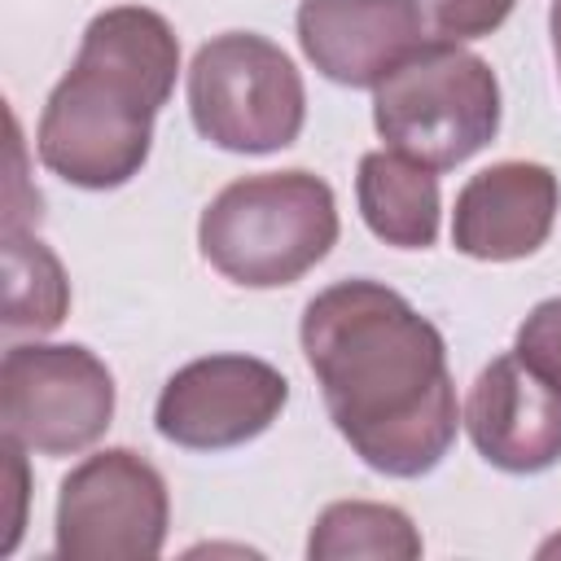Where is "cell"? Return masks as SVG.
Listing matches in <instances>:
<instances>
[{
    "mask_svg": "<svg viewBox=\"0 0 561 561\" xmlns=\"http://www.w3.org/2000/svg\"><path fill=\"white\" fill-rule=\"evenodd\" d=\"M355 202L368 232L399 250H425L438 237V175L394 149H373L359 158Z\"/></svg>",
    "mask_w": 561,
    "mask_h": 561,
    "instance_id": "12",
    "label": "cell"
},
{
    "mask_svg": "<svg viewBox=\"0 0 561 561\" xmlns=\"http://www.w3.org/2000/svg\"><path fill=\"white\" fill-rule=\"evenodd\" d=\"M513 351L552 386H561V298H543L530 307V316L517 324Z\"/></svg>",
    "mask_w": 561,
    "mask_h": 561,
    "instance_id": "16",
    "label": "cell"
},
{
    "mask_svg": "<svg viewBox=\"0 0 561 561\" xmlns=\"http://www.w3.org/2000/svg\"><path fill=\"white\" fill-rule=\"evenodd\" d=\"M465 430L500 473H543L561 460V386L517 351L495 355L469 390Z\"/></svg>",
    "mask_w": 561,
    "mask_h": 561,
    "instance_id": "9",
    "label": "cell"
},
{
    "mask_svg": "<svg viewBox=\"0 0 561 561\" xmlns=\"http://www.w3.org/2000/svg\"><path fill=\"white\" fill-rule=\"evenodd\" d=\"M548 31H552V57H557V70H561V0H552V13H548Z\"/></svg>",
    "mask_w": 561,
    "mask_h": 561,
    "instance_id": "17",
    "label": "cell"
},
{
    "mask_svg": "<svg viewBox=\"0 0 561 561\" xmlns=\"http://www.w3.org/2000/svg\"><path fill=\"white\" fill-rule=\"evenodd\" d=\"M298 44L342 88H377L425 44L421 0H302Z\"/></svg>",
    "mask_w": 561,
    "mask_h": 561,
    "instance_id": "10",
    "label": "cell"
},
{
    "mask_svg": "<svg viewBox=\"0 0 561 561\" xmlns=\"http://www.w3.org/2000/svg\"><path fill=\"white\" fill-rule=\"evenodd\" d=\"M421 530L412 517L394 504L373 500H337L329 504L307 539L311 561H342V557H386V561H412L421 557Z\"/></svg>",
    "mask_w": 561,
    "mask_h": 561,
    "instance_id": "14",
    "label": "cell"
},
{
    "mask_svg": "<svg viewBox=\"0 0 561 561\" xmlns=\"http://www.w3.org/2000/svg\"><path fill=\"white\" fill-rule=\"evenodd\" d=\"M289 403L280 368L254 355H206L175 368L158 394L153 430L184 451H228L259 438Z\"/></svg>",
    "mask_w": 561,
    "mask_h": 561,
    "instance_id": "8",
    "label": "cell"
},
{
    "mask_svg": "<svg viewBox=\"0 0 561 561\" xmlns=\"http://www.w3.org/2000/svg\"><path fill=\"white\" fill-rule=\"evenodd\" d=\"M517 0H421L425 22L434 26L438 39H482L504 26Z\"/></svg>",
    "mask_w": 561,
    "mask_h": 561,
    "instance_id": "15",
    "label": "cell"
},
{
    "mask_svg": "<svg viewBox=\"0 0 561 561\" xmlns=\"http://www.w3.org/2000/svg\"><path fill=\"white\" fill-rule=\"evenodd\" d=\"M337 241L333 188L311 171H263L210 197L197 224L206 263L245 289H280L307 276Z\"/></svg>",
    "mask_w": 561,
    "mask_h": 561,
    "instance_id": "3",
    "label": "cell"
},
{
    "mask_svg": "<svg viewBox=\"0 0 561 561\" xmlns=\"http://www.w3.org/2000/svg\"><path fill=\"white\" fill-rule=\"evenodd\" d=\"M302 355L351 451L386 478H421L456 443L460 408L443 333L390 285L351 276L302 307Z\"/></svg>",
    "mask_w": 561,
    "mask_h": 561,
    "instance_id": "1",
    "label": "cell"
},
{
    "mask_svg": "<svg viewBox=\"0 0 561 561\" xmlns=\"http://www.w3.org/2000/svg\"><path fill=\"white\" fill-rule=\"evenodd\" d=\"M180 75V39L171 22L140 4H114L83 31L75 66L44 101L35 149L39 162L88 193H105L140 175L153 118L171 101Z\"/></svg>",
    "mask_w": 561,
    "mask_h": 561,
    "instance_id": "2",
    "label": "cell"
},
{
    "mask_svg": "<svg viewBox=\"0 0 561 561\" xmlns=\"http://www.w3.org/2000/svg\"><path fill=\"white\" fill-rule=\"evenodd\" d=\"M188 114L202 140L228 153H276L307 123V88L280 44L228 31L193 53Z\"/></svg>",
    "mask_w": 561,
    "mask_h": 561,
    "instance_id": "5",
    "label": "cell"
},
{
    "mask_svg": "<svg viewBox=\"0 0 561 561\" xmlns=\"http://www.w3.org/2000/svg\"><path fill=\"white\" fill-rule=\"evenodd\" d=\"M0 421L35 456H75L114 421V377L79 342H26L0 359Z\"/></svg>",
    "mask_w": 561,
    "mask_h": 561,
    "instance_id": "6",
    "label": "cell"
},
{
    "mask_svg": "<svg viewBox=\"0 0 561 561\" xmlns=\"http://www.w3.org/2000/svg\"><path fill=\"white\" fill-rule=\"evenodd\" d=\"M373 123L386 149L451 171L500 131V79L456 39H425L373 88Z\"/></svg>",
    "mask_w": 561,
    "mask_h": 561,
    "instance_id": "4",
    "label": "cell"
},
{
    "mask_svg": "<svg viewBox=\"0 0 561 561\" xmlns=\"http://www.w3.org/2000/svg\"><path fill=\"white\" fill-rule=\"evenodd\" d=\"M171 500L162 473L131 447L79 460L57 491V557L149 561L167 543Z\"/></svg>",
    "mask_w": 561,
    "mask_h": 561,
    "instance_id": "7",
    "label": "cell"
},
{
    "mask_svg": "<svg viewBox=\"0 0 561 561\" xmlns=\"http://www.w3.org/2000/svg\"><path fill=\"white\" fill-rule=\"evenodd\" d=\"M70 311V280L61 259L22 224H4V329L53 333Z\"/></svg>",
    "mask_w": 561,
    "mask_h": 561,
    "instance_id": "13",
    "label": "cell"
},
{
    "mask_svg": "<svg viewBox=\"0 0 561 561\" xmlns=\"http://www.w3.org/2000/svg\"><path fill=\"white\" fill-rule=\"evenodd\" d=\"M561 206V184L543 162L508 158L495 162L456 193L451 245L482 263H513L535 254Z\"/></svg>",
    "mask_w": 561,
    "mask_h": 561,
    "instance_id": "11",
    "label": "cell"
}]
</instances>
